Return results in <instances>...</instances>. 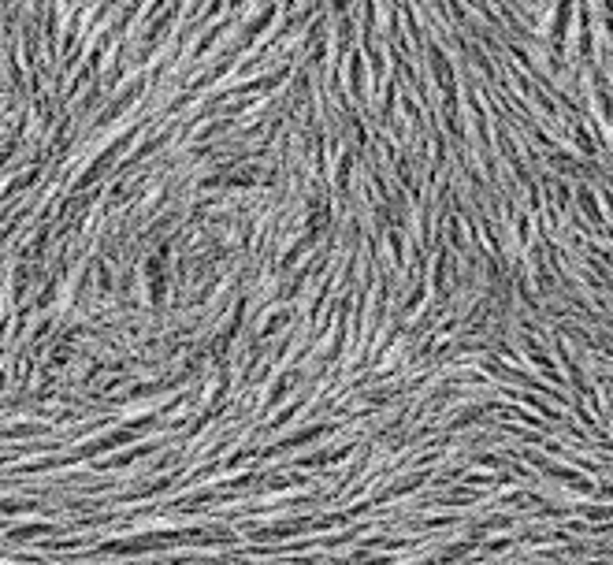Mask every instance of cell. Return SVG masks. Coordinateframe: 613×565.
Masks as SVG:
<instances>
[]
</instances>
